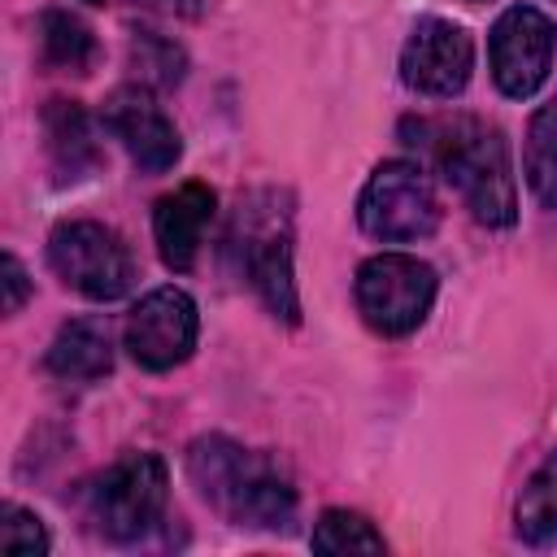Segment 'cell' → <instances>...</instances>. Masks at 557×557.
I'll return each mask as SVG.
<instances>
[{
  "label": "cell",
  "instance_id": "obj_1",
  "mask_svg": "<svg viewBox=\"0 0 557 557\" xmlns=\"http://www.w3.org/2000/svg\"><path fill=\"white\" fill-rule=\"evenodd\" d=\"M187 479L235 527L278 531L296 513V487L287 470L270 453L244 448L226 435H200L187 448Z\"/></svg>",
  "mask_w": 557,
  "mask_h": 557
},
{
  "label": "cell",
  "instance_id": "obj_2",
  "mask_svg": "<svg viewBox=\"0 0 557 557\" xmlns=\"http://www.w3.org/2000/svg\"><path fill=\"white\" fill-rule=\"evenodd\" d=\"M422 144L431 148L444 183L461 196L474 222L483 226H513L518 218V183L509 161V139L500 126L483 117H453V122H418Z\"/></svg>",
  "mask_w": 557,
  "mask_h": 557
},
{
  "label": "cell",
  "instance_id": "obj_3",
  "mask_svg": "<svg viewBox=\"0 0 557 557\" xmlns=\"http://www.w3.org/2000/svg\"><path fill=\"white\" fill-rule=\"evenodd\" d=\"M231 248L261 305L283 322H300V296L292 278V209L283 191L265 187L239 200Z\"/></svg>",
  "mask_w": 557,
  "mask_h": 557
},
{
  "label": "cell",
  "instance_id": "obj_4",
  "mask_svg": "<svg viewBox=\"0 0 557 557\" xmlns=\"http://www.w3.org/2000/svg\"><path fill=\"white\" fill-rule=\"evenodd\" d=\"M170 500V470L157 453L117 457L87 487V518L113 544H135L161 527Z\"/></svg>",
  "mask_w": 557,
  "mask_h": 557
},
{
  "label": "cell",
  "instance_id": "obj_5",
  "mask_svg": "<svg viewBox=\"0 0 557 557\" xmlns=\"http://www.w3.org/2000/svg\"><path fill=\"white\" fill-rule=\"evenodd\" d=\"M435 270L409 252H379L370 261L357 265V283H352V296H357V313L366 318V326L374 335H387V339H400V335H413L431 305H435Z\"/></svg>",
  "mask_w": 557,
  "mask_h": 557
},
{
  "label": "cell",
  "instance_id": "obj_6",
  "mask_svg": "<svg viewBox=\"0 0 557 557\" xmlns=\"http://www.w3.org/2000/svg\"><path fill=\"white\" fill-rule=\"evenodd\" d=\"M357 222L370 239L383 244H418L440 226V200L422 165L383 161L366 178L357 196Z\"/></svg>",
  "mask_w": 557,
  "mask_h": 557
},
{
  "label": "cell",
  "instance_id": "obj_7",
  "mask_svg": "<svg viewBox=\"0 0 557 557\" xmlns=\"http://www.w3.org/2000/svg\"><path fill=\"white\" fill-rule=\"evenodd\" d=\"M48 265L70 292L87 300H117L135 283V261L126 239L113 226L87 218L61 222L48 235Z\"/></svg>",
  "mask_w": 557,
  "mask_h": 557
},
{
  "label": "cell",
  "instance_id": "obj_8",
  "mask_svg": "<svg viewBox=\"0 0 557 557\" xmlns=\"http://www.w3.org/2000/svg\"><path fill=\"white\" fill-rule=\"evenodd\" d=\"M553 48H557V26L548 22V13H540L535 4H509L487 35L492 83L509 100L535 96L548 78Z\"/></svg>",
  "mask_w": 557,
  "mask_h": 557
},
{
  "label": "cell",
  "instance_id": "obj_9",
  "mask_svg": "<svg viewBox=\"0 0 557 557\" xmlns=\"http://www.w3.org/2000/svg\"><path fill=\"white\" fill-rule=\"evenodd\" d=\"M196 335H200L196 300L183 287H157L126 313L122 348L131 352L135 366L161 374V370H174L191 357Z\"/></svg>",
  "mask_w": 557,
  "mask_h": 557
},
{
  "label": "cell",
  "instance_id": "obj_10",
  "mask_svg": "<svg viewBox=\"0 0 557 557\" xmlns=\"http://www.w3.org/2000/svg\"><path fill=\"white\" fill-rule=\"evenodd\" d=\"M474 70L470 35L448 17H418L400 48V83L431 100H453L466 91Z\"/></svg>",
  "mask_w": 557,
  "mask_h": 557
},
{
  "label": "cell",
  "instance_id": "obj_11",
  "mask_svg": "<svg viewBox=\"0 0 557 557\" xmlns=\"http://www.w3.org/2000/svg\"><path fill=\"white\" fill-rule=\"evenodd\" d=\"M100 126L126 148V157L144 170V174H165L178 165L183 157V139L174 131V122L165 117V109L152 100L148 87H117L109 91L104 109H100Z\"/></svg>",
  "mask_w": 557,
  "mask_h": 557
},
{
  "label": "cell",
  "instance_id": "obj_12",
  "mask_svg": "<svg viewBox=\"0 0 557 557\" xmlns=\"http://www.w3.org/2000/svg\"><path fill=\"white\" fill-rule=\"evenodd\" d=\"M213 205L218 196L205 187V183H183L174 187L170 196L157 200L152 209V239H157V252L170 270H191L196 257H200V244H205V231L213 222Z\"/></svg>",
  "mask_w": 557,
  "mask_h": 557
},
{
  "label": "cell",
  "instance_id": "obj_13",
  "mask_svg": "<svg viewBox=\"0 0 557 557\" xmlns=\"http://www.w3.org/2000/svg\"><path fill=\"white\" fill-rule=\"evenodd\" d=\"M48 374L65 379V383H96L113 370V344H109V331L91 318H74L57 331V339L48 344V357H44Z\"/></svg>",
  "mask_w": 557,
  "mask_h": 557
},
{
  "label": "cell",
  "instance_id": "obj_14",
  "mask_svg": "<svg viewBox=\"0 0 557 557\" xmlns=\"http://www.w3.org/2000/svg\"><path fill=\"white\" fill-rule=\"evenodd\" d=\"M44 135H48V157L57 165V178H83L96 170L100 148L91 139V122L74 100H48L44 109Z\"/></svg>",
  "mask_w": 557,
  "mask_h": 557
},
{
  "label": "cell",
  "instance_id": "obj_15",
  "mask_svg": "<svg viewBox=\"0 0 557 557\" xmlns=\"http://www.w3.org/2000/svg\"><path fill=\"white\" fill-rule=\"evenodd\" d=\"M522 174L544 209H557V96L535 109L522 148Z\"/></svg>",
  "mask_w": 557,
  "mask_h": 557
},
{
  "label": "cell",
  "instance_id": "obj_16",
  "mask_svg": "<svg viewBox=\"0 0 557 557\" xmlns=\"http://www.w3.org/2000/svg\"><path fill=\"white\" fill-rule=\"evenodd\" d=\"M513 527L535 548L557 540V448L527 479V487L518 496V509H513Z\"/></svg>",
  "mask_w": 557,
  "mask_h": 557
},
{
  "label": "cell",
  "instance_id": "obj_17",
  "mask_svg": "<svg viewBox=\"0 0 557 557\" xmlns=\"http://www.w3.org/2000/svg\"><path fill=\"white\" fill-rule=\"evenodd\" d=\"M39 44H44V61L70 74H87V65L96 61V35L70 9H48L39 17Z\"/></svg>",
  "mask_w": 557,
  "mask_h": 557
},
{
  "label": "cell",
  "instance_id": "obj_18",
  "mask_svg": "<svg viewBox=\"0 0 557 557\" xmlns=\"http://www.w3.org/2000/svg\"><path fill=\"white\" fill-rule=\"evenodd\" d=\"M309 544L318 553H383V535L374 531L370 518L352 513V509H326L318 522H313V535Z\"/></svg>",
  "mask_w": 557,
  "mask_h": 557
},
{
  "label": "cell",
  "instance_id": "obj_19",
  "mask_svg": "<svg viewBox=\"0 0 557 557\" xmlns=\"http://www.w3.org/2000/svg\"><path fill=\"white\" fill-rule=\"evenodd\" d=\"M131 65L139 70V78L144 83H152V87H174L178 78H183V48L178 44H170V39H157V35H144V39H135V48H131Z\"/></svg>",
  "mask_w": 557,
  "mask_h": 557
},
{
  "label": "cell",
  "instance_id": "obj_20",
  "mask_svg": "<svg viewBox=\"0 0 557 557\" xmlns=\"http://www.w3.org/2000/svg\"><path fill=\"white\" fill-rule=\"evenodd\" d=\"M0 548L4 553H26V557L48 553V531H44V522L30 509L4 505L0 509Z\"/></svg>",
  "mask_w": 557,
  "mask_h": 557
},
{
  "label": "cell",
  "instance_id": "obj_21",
  "mask_svg": "<svg viewBox=\"0 0 557 557\" xmlns=\"http://www.w3.org/2000/svg\"><path fill=\"white\" fill-rule=\"evenodd\" d=\"M0 283H4V313H17L22 305H26V296H30V278H26V270H22V261L13 257V252H4V261H0Z\"/></svg>",
  "mask_w": 557,
  "mask_h": 557
},
{
  "label": "cell",
  "instance_id": "obj_22",
  "mask_svg": "<svg viewBox=\"0 0 557 557\" xmlns=\"http://www.w3.org/2000/svg\"><path fill=\"white\" fill-rule=\"evenodd\" d=\"M87 4H104V0H87Z\"/></svg>",
  "mask_w": 557,
  "mask_h": 557
},
{
  "label": "cell",
  "instance_id": "obj_23",
  "mask_svg": "<svg viewBox=\"0 0 557 557\" xmlns=\"http://www.w3.org/2000/svg\"><path fill=\"white\" fill-rule=\"evenodd\" d=\"M466 4H483V0H466Z\"/></svg>",
  "mask_w": 557,
  "mask_h": 557
}]
</instances>
